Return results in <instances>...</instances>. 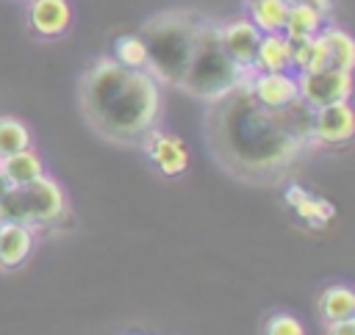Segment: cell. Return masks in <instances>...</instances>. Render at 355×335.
<instances>
[{"instance_id":"1","label":"cell","mask_w":355,"mask_h":335,"mask_svg":"<svg viewBox=\"0 0 355 335\" xmlns=\"http://www.w3.org/2000/svg\"><path fill=\"white\" fill-rule=\"evenodd\" d=\"M311 111L300 97L286 108H266L241 80L225 97L208 102L205 138L230 174L250 183H275L313 141Z\"/></svg>"},{"instance_id":"2","label":"cell","mask_w":355,"mask_h":335,"mask_svg":"<svg viewBox=\"0 0 355 335\" xmlns=\"http://www.w3.org/2000/svg\"><path fill=\"white\" fill-rule=\"evenodd\" d=\"M80 111L94 133L133 147L158 127L161 86L147 69H128L114 58H97L80 78Z\"/></svg>"},{"instance_id":"3","label":"cell","mask_w":355,"mask_h":335,"mask_svg":"<svg viewBox=\"0 0 355 335\" xmlns=\"http://www.w3.org/2000/svg\"><path fill=\"white\" fill-rule=\"evenodd\" d=\"M200 17L191 11H161L150 17L139 36L147 47V72L166 86H180L197 47Z\"/></svg>"},{"instance_id":"4","label":"cell","mask_w":355,"mask_h":335,"mask_svg":"<svg viewBox=\"0 0 355 335\" xmlns=\"http://www.w3.org/2000/svg\"><path fill=\"white\" fill-rule=\"evenodd\" d=\"M250 72L252 69L233 61L230 53L225 50L219 39V25L211 19H202L200 33H197V47L186 66L180 89L200 102H214L225 97L230 89H236L241 80H247Z\"/></svg>"},{"instance_id":"5","label":"cell","mask_w":355,"mask_h":335,"mask_svg":"<svg viewBox=\"0 0 355 335\" xmlns=\"http://www.w3.org/2000/svg\"><path fill=\"white\" fill-rule=\"evenodd\" d=\"M64 208L67 202L61 185L53 177L39 174L36 180L11 185L6 191V197L0 199V219L25 227H47L64 216Z\"/></svg>"},{"instance_id":"6","label":"cell","mask_w":355,"mask_h":335,"mask_svg":"<svg viewBox=\"0 0 355 335\" xmlns=\"http://www.w3.org/2000/svg\"><path fill=\"white\" fill-rule=\"evenodd\" d=\"M297 89H300L302 102H308L311 108H319V105H327V102L349 100L352 75L347 69L319 66V69H311V72H300L297 75Z\"/></svg>"},{"instance_id":"7","label":"cell","mask_w":355,"mask_h":335,"mask_svg":"<svg viewBox=\"0 0 355 335\" xmlns=\"http://www.w3.org/2000/svg\"><path fill=\"white\" fill-rule=\"evenodd\" d=\"M355 130V116L347 100L327 102L311 111V136L322 144H347Z\"/></svg>"},{"instance_id":"8","label":"cell","mask_w":355,"mask_h":335,"mask_svg":"<svg viewBox=\"0 0 355 335\" xmlns=\"http://www.w3.org/2000/svg\"><path fill=\"white\" fill-rule=\"evenodd\" d=\"M247 83H250V91L255 94V100L263 102L266 108H286L288 102H294L300 97L297 72H291V69H280V72H250Z\"/></svg>"},{"instance_id":"9","label":"cell","mask_w":355,"mask_h":335,"mask_svg":"<svg viewBox=\"0 0 355 335\" xmlns=\"http://www.w3.org/2000/svg\"><path fill=\"white\" fill-rule=\"evenodd\" d=\"M141 144L147 147V155H150V161L155 163V169H158L161 174L178 177V174L186 172V166H189V152H186L183 138L153 127V130L141 138Z\"/></svg>"},{"instance_id":"10","label":"cell","mask_w":355,"mask_h":335,"mask_svg":"<svg viewBox=\"0 0 355 335\" xmlns=\"http://www.w3.org/2000/svg\"><path fill=\"white\" fill-rule=\"evenodd\" d=\"M28 22H31V30L44 39L61 36L72 22L69 3L67 0H33L28 8Z\"/></svg>"},{"instance_id":"11","label":"cell","mask_w":355,"mask_h":335,"mask_svg":"<svg viewBox=\"0 0 355 335\" xmlns=\"http://www.w3.org/2000/svg\"><path fill=\"white\" fill-rule=\"evenodd\" d=\"M219 39H222L225 50L230 53V58L250 69L258 39H261V30L250 19H233L227 25H219Z\"/></svg>"},{"instance_id":"12","label":"cell","mask_w":355,"mask_h":335,"mask_svg":"<svg viewBox=\"0 0 355 335\" xmlns=\"http://www.w3.org/2000/svg\"><path fill=\"white\" fill-rule=\"evenodd\" d=\"M252 72H280L291 69V42L283 33H261L252 64Z\"/></svg>"},{"instance_id":"13","label":"cell","mask_w":355,"mask_h":335,"mask_svg":"<svg viewBox=\"0 0 355 335\" xmlns=\"http://www.w3.org/2000/svg\"><path fill=\"white\" fill-rule=\"evenodd\" d=\"M33 249V233L25 224L3 221L0 224V266L17 269L31 257Z\"/></svg>"},{"instance_id":"14","label":"cell","mask_w":355,"mask_h":335,"mask_svg":"<svg viewBox=\"0 0 355 335\" xmlns=\"http://www.w3.org/2000/svg\"><path fill=\"white\" fill-rule=\"evenodd\" d=\"M324 11L313 8V6H305V3H291L288 6V14H286V25H283V36L288 42H300V39H308L313 33H319L324 28Z\"/></svg>"},{"instance_id":"15","label":"cell","mask_w":355,"mask_h":335,"mask_svg":"<svg viewBox=\"0 0 355 335\" xmlns=\"http://www.w3.org/2000/svg\"><path fill=\"white\" fill-rule=\"evenodd\" d=\"M0 169L6 172V177H8L11 185H22V183H31V180H36L39 174H44V166H42L39 155H36L31 147L0 158Z\"/></svg>"},{"instance_id":"16","label":"cell","mask_w":355,"mask_h":335,"mask_svg":"<svg viewBox=\"0 0 355 335\" xmlns=\"http://www.w3.org/2000/svg\"><path fill=\"white\" fill-rule=\"evenodd\" d=\"M322 36V44H324V55H327V66H336V69H352V61H355V47H352V39L347 30L341 28H322L319 30Z\"/></svg>"},{"instance_id":"17","label":"cell","mask_w":355,"mask_h":335,"mask_svg":"<svg viewBox=\"0 0 355 335\" xmlns=\"http://www.w3.org/2000/svg\"><path fill=\"white\" fill-rule=\"evenodd\" d=\"M288 14L286 0H250V22L261 33H283Z\"/></svg>"},{"instance_id":"18","label":"cell","mask_w":355,"mask_h":335,"mask_svg":"<svg viewBox=\"0 0 355 335\" xmlns=\"http://www.w3.org/2000/svg\"><path fill=\"white\" fill-rule=\"evenodd\" d=\"M319 66H327V55H324V44H322L319 33L300 39V42H291V69L297 75L319 69Z\"/></svg>"},{"instance_id":"19","label":"cell","mask_w":355,"mask_h":335,"mask_svg":"<svg viewBox=\"0 0 355 335\" xmlns=\"http://www.w3.org/2000/svg\"><path fill=\"white\" fill-rule=\"evenodd\" d=\"M319 313H322L324 321L352 318L355 316V293L347 285H330L319 296Z\"/></svg>"},{"instance_id":"20","label":"cell","mask_w":355,"mask_h":335,"mask_svg":"<svg viewBox=\"0 0 355 335\" xmlns=\"http://www.w3.org/2000/svg\"><path fill=\"white\" fill-rule=\"evenodd\" d=\"M114 61L128 69H147V47L139 33H125L114 42Z\"/></svg>"},{"instance_id":"21","label":"cell","mask_w":355,"mask_h":335,"mask_svg":"<svg viewBox=\"0 0 355 335\" xmlns=\"http://www.w3.org/2000/svg\"><path fill=\"white\" fill-rule=\"evenodd\" d=\"M28 147H31L28 127L14 116H0V158L19 152V150H28Z\"/></svg>"},{"instance_id":"22","label":"cell","mask_w":355,"mask_h":335,"mask_svg":"<svg viewBox=\"0 0 355 335\" xmlns=\"http://www.w3.org/2000/svg\"><path fill=\"white\" fill-rule=\"evenodd\" d=\"M294 194H288V202L294 205V210L302 216V219H308V221H327L330 216H333V208L324 202V199H319V197H311V194H305L302 188H291Z\"/></svg>"},{"instance_id":"23","label":"cell","mask_w":355,"mask_h":335,"mask_svg":"<svg viewBox=\"0 0 355 335\" xmlns=\"http://www.w3.org/2000/svg\"><path fill=\"white\" fill-rule=\"evenodd\" d=\"M266 332L269 335H302V324L288 313H275L266 321Z\"/></svg>"},{"instance_id":"24","label":"cell","mask_w":355,"mask_h":335,"mask_svg":"<svg viewBox=\"0 0 355 335\" xmlns=\"http://www.w3.org/2000/svg\"><path fill=\"white\" fill-rule=\"evenodd\" d=\"M327 332H333V335H352V332H355V316H352V318L327 321Z\"/></svg>"},{"instance_id":"25","label":"cell","mask_w":355,"mask_h":335,"mask_svg":"<svg viewBox=\"0 0 355 335\" xmlns=\"http://www.w3.org/2000/svg\"><path fill=\"white\" fill-rule=\"evenodd\" d=\"M286 3H288V6H291V3H305V6H313V8L324 11V14L330 11V0H286Z\"/></svg>"},{"instance_id":"26","label":"cell","mask_w":355,"mask_h":335,"mask_svg":"<svg viewBox=\"0 0 355 335\" xmlns=\"http://www.w3.org/2000/svg\"><path fill=\"white\" fill-rule=\"evenodd\" d=\"M8 188H11V183H8V177H6V172L0 169V199L6 197V191H8Z\"/></svg>"},{"instance_id":"27","label":"cell","mask_w":355,"mask_h":335,"mask_svg":"<svg viewBox=\"0 0 355 335\" xmlns=\"http://www.w3.org/2000/svg\"><path fill=\"white\" fill-rule=\"evenodd\" d=\"M0 224H3V219H0Z\"/></svg>"}]
</instances>
